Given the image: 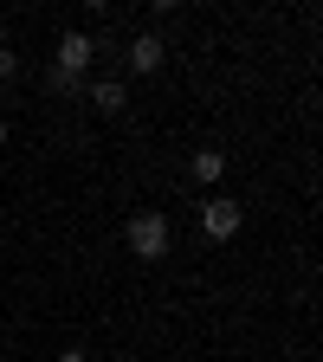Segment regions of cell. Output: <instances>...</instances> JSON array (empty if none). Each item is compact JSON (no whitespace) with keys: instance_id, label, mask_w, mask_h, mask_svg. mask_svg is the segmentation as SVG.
<instances>
[{"instance_id":"1","label":"cell","mask_w":323,"mask_h":362,"mask_svg":"<svg viewBox=\"0 0 323 362\" xmlns=\"http://www.w3.org/2000/svg\"><path fill=\"white\" fill-rule=\"evenodd\" d=\"M123 240H129V252H136V259H149V265H155V259H168V246H175V226H168V214H155V207H149V214H129Z\"/></svg>"},{"instance_id":"2","label":"cell","mask_w":323,"mask_h":362,"mask_svg":"<svg viewBox=\"0 0 323 362\" xmlns=\"http://www.w3.org/2000/svg\"><path fill=\"white\" fill-rule=\"evenodd\" d=\"M90 59H98L90 33H78V26H71V33H59V52H52V71H59V78H71V84H78V78L90 71Z\"/></svg>"},{"instance_id":"3","label":"cell","mask_w":323,"mask_h":362,"mask_svg":"<svg viewBox=\"0 0 323 362\" xmlns=\"http://www.w3.org/2000/svg\"><path fill=\"white\" fill-rule=\"evenodd\" d=\"M246 226V214H240V201H226V194H213V201H201V233L207 240H233Z\"/></svg>"},{"instance_id":"4","label":"cell","mask_w":323,"mask_h":362,"mask_svg":"<svg viewBox=\"0 0 323 362\" xmlns=\"http://www.w3.org/2000/svg\"><path fill=\"white\" fill-rule=\"evenodd\" d=\"M162 59H168V45H162V33H136L129 39V71H162Z\"/></svg>"},{"instance_id":"5","label":"cell","mask_w":323,"mask_h":362,"mask_svg":"<svg viewBox=\"0 0 323 362\" xmlns=\"http://www.w3.org/2000/svg\"><path fill=\"white\" fill-rule=\"evenodd\" d=\"M129 104V90H123V78H98L90 84V110H104V117H117Z\"/></svg>"},{"instance_id":"6","label":"cell","mask_w":323,"mask_h":362,"mask_svg":"<svg viewBox=\"0 0 323 362\" xmlns=\"http://www.w3.org/2000/svg\"><path fill=\"white\" fill-rule=\"evenodd\" d=\"M194 175H201V181H220V175H226V156H220V149H201V156H194Z\"/></svg>"},{"instance_id":"7","label":"cell","mask_w":323,"mask_h":362,"mask_svg":"<svg viewBox=\"0 0 323 362\" xmlns=\"http://www.w3.org/2000/svg\"><path fill=\"white\" fill-rule=\"evenodd\" d=\"M7 78H20V52H13V45H0V84H7Z\"/></svg>"},{"instance_id":"8","label":"cell","mask_w":323,"mask_h":362,"mask_svg":"<svg viewBox=\"0 0 323 362\" xmlns=\"http://www.w3.org/2000/svg\"><path fill=\"white\" fill-rule=\"evenodd\" d=\"M59 362H90V356L84 349H59Z\"/></svg>"},{"instance_id":"9","label":"cell","mask_w":323,"mask_h":362,"mask_svg":"<svg viewBox=\"0 0 323 362\" xmlns=\"http://www.w3.org/2000/svg\"><path fill=\"white\" fill-rule=\"evenodd\" d=\"M0 149H7V123H0Z\"/></svg>"},{"instance_id":"10","label":"cell","mask_w":323,"mask_h":362,"mask_svg":"<svg viewBox=\"0 0 323 362\" xmlns=\"http://www.w3.org/2000/svg\"><path fill=\"white\" fill-rule=\"evenodd\" d=\"M117 362H136V356H117Z\"/></svg>"}]
</instances>
